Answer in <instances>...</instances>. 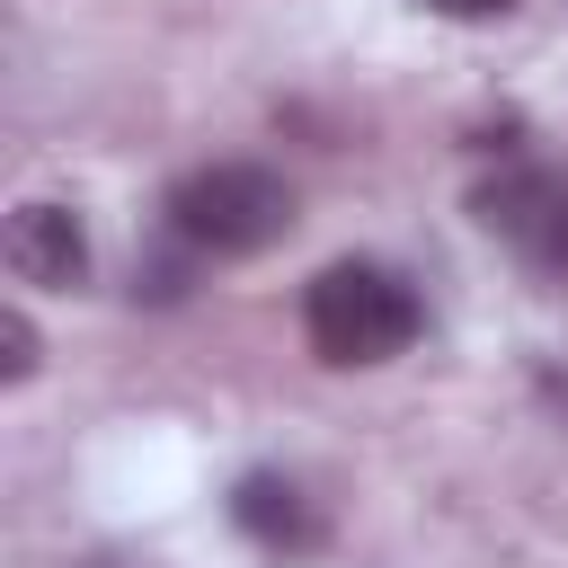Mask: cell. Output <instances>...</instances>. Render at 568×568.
<instances>
[{
	"mask_svg": "<svg viewBox=\"0 0 568 568\" xmlns=\"http://www.w3.org/2000/svg\"><path fill=\"white\" fill-rule=\"evenodd\" d=\"M0 257H9V275L36 284V293H80V284H89V231H80L71 204H44V195H27V204L9 213Z\"/></svg>",
	"mask_w": 568,
	"mask_h": 568,
	"instance_id": "277c9868",
	"label": "cell"
},
{
	"mask_svg": "<svg viewBox=\"0 0 568 568\" xmlns=\"http://www.w3.org/2000/svg\"><path fill=\"white\" fill-rule=\"evenodd\" d=\"M160 213L195 257H257L293 231V186L266 160H204L169 186Z\"/></svg>",
	"mask_w": 568,
	"mask_h": 568,
	"instance_id": "7a4b0ae2",
	"label": "cell"
},
{
	"mask_svg": "<svg viewBox=\"0 0 568 568\" xmlns=\"http://www.w3.org/2000/svg\"><path fill=\"white\" fill-rule=\"evenodd\" d=\"M470 213L488 222V240H506L524 266L541 275H568V178L559 169H497Z\"/></svg>",
	"mask_w": 568,
	"mask_h": 568,
	"instance_id": "3957f363",
	"label": "cell"
},
{
	"mask_svg": "<svg viewBox=\"0 0 568 568\" xmlns=\"http://www.w3.org/2000/svg\"><path fill=\"white\" fill-rule=\"evenodd\" d=\"M417 320L426 311H417L408 275L382 266V257H337V266H320L302 284V337L337 373H373V364L408 355L417 346Z\"/></svg>",
	"mask_w": 568,
	"mask_h": 568,
	"instance_id": "6da1fadb",
	"label": "cell"
},
{
	"mask_svg": "<svg viewBox=\"0 0 568 568\" xmlns=\"http://www.w3.org/2000/svg\"><path fill=\"white\" fill-rule=\"evenodd\" d=\"M444 18H506V9H524V0H435Z\"/></svg>",
	"mask_w": 568,
	"mask_h": 568,
	"instance_id": "52a82bcc",
	"label": "cell"
},
{
	"mask_svg": "<svg viewBox=\"0 0 568 568\" xmlns=\"http://www.w3.org/2000/svg\"><path fill=\"white\" fill-rule=\"evenodd\" d=\"M36 355H44L36 320H27V311H0V382H27V373H36Z\"/></svg>",
	"mask_w": 568,
	"mask_h": 568,
	"instance_id": "8992f818",
	"label": "cell"
},
{
	"mask_svg": "<svg viewBox=\"0 0 568 568\" xmlns=\"http://www.w3.org/2000/svg\"><path fill=\"white\" fill-rule=\"evenodd\" d=\"M231 524H240L257 550H275V559H302V550H320V541H328V524H320L311 488H302V479H284V470H248V479L231 488Z\"/></svg>",
	"mask_w": 568,
	"mask_h": 568,
	"instance_id": "5b68a950",
	"label": "cell"
}]
</instances>
